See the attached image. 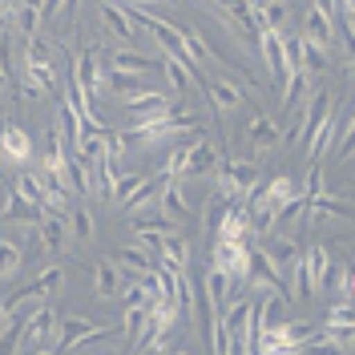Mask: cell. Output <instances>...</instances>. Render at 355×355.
Returning <instances> with one entry per match:
<instances>
[{
	"label": "cell",
	"instance_id": "obj_1",
	"mask_svg": "<svg viewBox=\"0 0 355 355\" xmlns=\"http://www.w3.org/2000/svg\"><path fill=\"white\" fill-rule=\"evenodd\" d=\"M186 130H198V117H190V113H182V110L137 117V125L130 130L125 146H130V141L133 146H157V141H166V137H174V133H186Z\"/></svg>",
	"mask_w": 355,
	"mask_h": 355
},
{
	"label": "cell",
	"instance_id": "obj_2",
	"mask_svg": "<svg viewBox=\"0 0 355 355\" xmlns=\"http://www.w3.org/2000/svg\"><path fill=\"white\" fill-rule=\"evenodd\" d=\"M24 77H28V89L33 93H53L57 89V65L49 57L41 37H28V53H24Z\"/></svg>",
	"mask_w": 355,
	"mask_h": 355
},
{
	"label": "cell",
	"instance_id": "obj_3",
	"mask_svg": "<svg viewBox=\"0 0 355 355\" xmlns=\"http://www.w3.org/2000/svg\"><path fill=\"white\" fill-rule=\"evenodd\" d=\"M53 343H57V311H53V307L28 311L21 347H24V352H53Z\"/></svg>",
	"mask_w": 355,
	"mask_h": 355
},
{
	"label": "cell",
	"instance_id": "obj_4",
	"mask_svg": "<svg viewBox=\"0 0 355 355\" xmlns=\"http://www.w3.org/2000/svg\"><path fill=\"white\" fill-rule=\"evenodd\" d=\"M250 311H254V299H234L222 315V331H226L230 352H250Z\"/></svg>",
	"mask_w": 355,
	"mask_h": 355
},
{
	"label": "cell",
	"instance_id": "obj_5",
	"mask_svg": "<svg viewBox=\"0 0 355 355\" xmlns=\"http://www.w3.org/2000/svg\"><path fill=\"white\" fill-rule=\"evenodd\" d=\"M110 335H113V327H93L89 319H65V323H57L53 352H73V347H85V343H101Z\"/></svg>",
	"mask_w": 355,
	"mask_h": 355
},
{
	"label": "cell",
	"instance_id": "obj_6",
	"mask_svg": "<svg viewBox=\"0 0 355 355\" xmlns=\"http://www.w3.org/2000/svg\"><path fill=\"white\" fill-rule=\"evenodd\" d=\"M214 170H218V190L226 198H246L254 190V182H259L250 162H218Z\"/></svg>",
	"mask_w": 355,
	"mask_h": 355
},
{
	"label": "cell",
	"instance_id": "obj_7",
	"mask_svg": "<svg viewBox=\"0 0 355 355\" xmlns=\"http://www.w3.org/2000/svg\"><path fill=\"white\" fill-rule=\"evenodd\" d=\"M222 275H230V279H246L250 275V250H246V243H239V239H218L214 243V263Z\"/></svg>",
	"mask_w": 355,
	"mask_h": 355
},
{
	"label": "cell",
	"instance_id": "obj_8",
	"mask_svg": "<svg viewBox=\"0 0 355 355\" xmlns=\"http://www.w3.org/2000/svg\"><path fill=\"white\" fill-rule=\"evenodd\" d=\"M259 49H263L266 69H270L275 85L287 89V81H291V65H287V53H283V28H266V33H259Z\"/></svg>",
	"mask_w": 355,
	"mask_h": 355
},
{
	"label": "cell",
	"instance_id": "obj_9",
	"mask_svg": "<svg viewBox=\"0 0 355 355\" xmlns=\"http://www.w3.org/2000/svg\"><path fill=\"white\" fill-rule=\"evenodd\" d=\"M327 110H331V97H327V89H315V93H311V105L299 113V125L291 130V141H311V133L319 130V121L327 117Z\"/></svg>",
	"mask_w": 355,
	"mask_h": 355
},
{
	"label": "cell",
	"instance_id": "obj_10",
	"mask_svg": "<svg viewBox=\"0 0 355 355\" xmlns=\"http://www.w3.org/2000/svg\"><path fill=\"white\" fill-rule=\"evenodd\" d=\"M0 154H4V162H12V166H24L33 157V137H28V130H21V125H0Z\"/></svg>",
	"mask_w": 355,
	"mask_h": 355
},
{
	"label": "cell",
	"instance_id": "obj_11",
	"mask_svg": "<svg viewBox=\"0 0 355 355\" xmlns=\"http://www.w3.org/2000/svg\"><path fill=\"white\" fill-rule=\"evenodd\" d=\"M101 21H105V28H110L117 41H133L137 37V24H133L130 8L121 0H101Z\"/></svg>",
	"mask_w": 355,
	"mask_h": 355
},
{
	"label": "cell",
	"instance_id": "obj_12",
	"mask_svg": "<svg viewBox=\"0 0 355 355\" xmlns=\"http://www.w3.org/2000/svg\"><path fill=\"white\" fill-rule=\"evenodd\" d=\"M250 279H254V287H275V291L291 287L287 279L279 275V266H275V259L266 250H250Z\"/></svg>",
	"mask_w": 355,
	"mask_h": 355
},
{
	"label": "cell",
	"instance_id": "obj_13",
	"mask_svg": "<svg viewBox=\"0 0 355 355\" xmlns=\"http://www.w3.org/2000/svg\"><path fill=\"white\" fill-rule=\"evenodd\" d=\"M162 186H166V174H157V178H141V182L133 186V194H125V198H121V210H125V214H137V210L154 206L157 194H162Z\"/></svg>",
	"mask_w": 355,
	"mask_h": 355
},
{
	"label": "cell",
	"instance_id": "obj_14",
	"mask_svg": "<svg viewBox=\"0 0 355 355\" xmlns=\"http://www.w3.org/2000/svg\"><path fill=\"white\" fill-rule=\"evenodd\" d=\"M121 287H125L121 266L113 263V259H97V266H93V291L101 299H113V295H121Z\"/></svg>",
	"mask_w": 355,
	"mask_h": 355
},
{
	"label": "cell",
	"instance_id": "obj_15",
	"mask_svg": "<svg viewBox=\"0 0 355 355\" xmlns=\"http://www.w3.org/2000/svg\"><path fill=\"white\" fill-rule=\"evenodd\" d=\"M214 230H218V239H239V243H246V234H250V214H246L243 206H226V214L214 222Z\"/></svg>",
	"mask_w": 355,
	"mask_h": 355
},
{
	"label": "cell",
	"instance_id": "obj_16",
	"mask_svg": "<svg viewBox=\"0 0 355 355\" xmlns=\"http://www.w3.org/2000/svg\"><path fill=\"white\" fill-rule=\"evenodd\" d=\"M162 214H170V218H186L190 214V202H186V190H182V178H166V186H162Z\"/></svg>",
	"mask_w": 355,
	"mask_h": 355
},
{
	"label": "cell",
	"instance_id": "obj_17",
	"mask_svg": "<svg viewBox=\"0 0 355 355\" xmlns=\"http://www.w3.org/2000/svg\"><path fill=\"white\" fill-rule=\"evenodd\" d=\"M41 243L53 250V254H61L65 250V243H69V226H65V218L57 214V210H49V214H41Z\"/></svg>",
	"mask_w": 355,
	"mask_h": 355
},
{
	"label": "cell",
	"instance_id": "obj_18",
	"mask_svg": "<svg viewBox=\"0 0 355 355\" xmlns=\"http://www.w3.org/2000/svg\"><path fill=\"white\" fill-rule=\"evenodd\" d=\"M279 137H283V130H279L275 117H266V113L250 117V146H254L259 154H266L270 146H279Z\"/></svg>",
	"mask_w": 355,
	"mask_h": 355
},
{
	"label": "cell",
	"instance_id": "obj_19",
	"mask_svg": "<svg viewBox=\"0 0 355 355\" xmlns=\"http://www.w3.org/2000/svg\"><path fill=\"white\" fill-rule=\"evenodd\" d=\"M250 230L254 234H270L275 230V222H279V206L275 202H266L263 194H250Z\"/></svg>",
	"mask_w": 355,
	"mask_h": 355
},
{
	"label": "cell",
	"instance_id": "obj_20",
	"mask_svg": "<svg viewBox=\"0 0 355 355\" xmlns=\"http://www.w3.org/2000/svg\"><path fill=\"white\" fill-rule=\"evenodd\" d=\"M206 97H210V105L214 110H234L239 101H243V89L234 85V81H226V77H214V81H206Z\"/></svg>",
	"mask_w": 355,
	"mask_h": 355
},
{
	"label": "cell",
	"instance_id": "obj_21",
	"mask_svg": "<svg viewBox=\"0 0 355 355\" xmlns=\"http://www.w3.org/2000/svg\"><path fill=\"white\" fill-rule=\"evenodd\" d=\"M41 214H44V206L28 202L21 190H12V194H8V202H4V218H8V222H37Z\"/></svg>",
	"mask_w": 355,
	"mask_h": 355
},
{
	"label": "cell",
	"instance_id": "obj_22",
	"mask_svg": "<svg viewBox=\"0 0 355 355\" xmlns=\"http://www.w3.org/2000/svg\"><path fill=\"white\" fill-rule=\"evenodd\" d=\"M113 263L121 266V270H133V275H146V270H154V254L146 250V246H125V250H117V259Z\"/></svg>",
	"mask_w": 355,
	"mask_h": 355
},
{
	"label": "cell",
	"instance_id": "obj_23",
	"mask_svg": "<svg viewBox=\"0 0 355 355\" xmlns=\"http://www.w3.org/2000/svg\"><path fill=\"white\" fill-rule=\"evenodd\" d=\"M303 41L319 44V49H327V44H331V17H323L319 8H311V12H307V24H303Z\"/></svg>",
	"mask_w": 355,
	"mask_h": 355
},
{
	"label": "cell",
	"instance_id": "obj_24",
	"mask_svg": "<svg viewBox=\"0 0 355 355\" xmlns=\"http://www.w3.org/2000/svg\"><path fill=\"white\" fill-rule=\"evenodd\" d=\"M105 85H110V93H117V97H130V93H137L141 85V73H130V69H113L110 65V77H105Z\"/></svg>",
	"mask_w": 355,
	"mask_h": 355
},
{
	"label": "cell",
	"instance_id": "obj_25",
	"mask_svg": "<svg viewBox=\"0 0 355 355\" xmlns=\"http://www.w3.org/2000/svg\"><path fill=\"white\" fill-rule=\"evenodd\" d=\"M157 259L166 266H174V270H186V263H190V246L182 243V239H174V234H166V243H162V250H157Z\"/></svg>",
	"mask_w": 355,
	"mask_h": 355
},
{
	"label": "cell",
	"instance_id": "obj_26",
	"mask_svg": "<svg viewBox=\"0 0 355 355\" xmlns=\"http://www.w3.org/2000/svg\"><path fill=\"white\" fill-rule=\"evenodd\" d=\"M113 69H130V73H154L157 61H150V57H141V53H133V49H117L110 57Z\"/></svg>",
	"mask_w": 355,
	"mask_h": 355
},
{
	"label": "cell",
	"instance_id": "obj_27",
	"mask_svg": "<svg viewBox=\"0 0 355 355\" xmlns=\"http://www.w3.org/2000/svg\"><path fill=\"white\" fill-rule=\"evenodd\" d=\"M259 194H263L266 202H275V206L283 210V206H287V202L295 198V194H299V186H295L291 178H270V182H266V186L259 190Z\"/></svg>",
	"mask_w": 355,
	"mask_h": 355
},
{
	"label": "cell",
	"instance_id": "obj_28",
	"mask_svg": "<svg viewBox=\"0 0 355 355\" xmlns=\"http://www.w3.org/2000/svg\"><path fill=\"white\" fill-rule=\"evenodd\" d=\"M157 69L166 73V81H170V85L178 89V93H182V89H190V81H194V73H190V69L182 65L178 57H170V53H166V57L157 61Z\"/></svg>",
	"mask_w": 355,
	"mask_h": 355
},
{
	"label": "cell",
	"instance_id": "obj_29",
	"mask_svg": "<svg viewBox=\"0 0 355 355\" xmlns=\"http://www.w3.org/2000/svg\"><path fill=\"white\" fill-rule=\"evenodd\" d=\"M266 254L275 259V266H279V275H283V279L291 283V270L299 266V246H295V243H275L270 250H266Z\"/></svg>",
	"mask_w": 355,
	"mask_h": 355
},
{
	"label": "cell",
	"instance_id": "obj_30",
	"mask_svg": "<svg viewBox=\"0 0 355 355\" xmlns=\"http://www.w3.org/2000/svg\"><path fill=\"white\" fill-rule=\"evenodd\" d=\"M218 166V154H214V146H206V141H194L190 146V166H186V174H206V170H214Z\"/></svg>",
	"mask_w": 355,
	"mask_h": 355
},
{
	"label": "cell",
	"instance_id": "obj_31",
	"mask_svg": "<svg viewBox=\"0 0 355 355\" xmlns=\"http://www.w3.org/2000/svg\"><path fill=\"white\" fill-rule=\"evenodd\" d=\"M57 283H61V266H49V270H41V275L28 283V295H33V299H44Z\"/></svg>",
	"mask_w": 355,
	"mask_h": 355
},
{
	"label": "cell",
	"instance_id": "obj_32",
	"mask_svg": "<svg viewBox=\"0 0 355 355\" xmlns=\"http://www.w3.org/2000/svg\"><path fill=\"white\" fill-rule=\"evenodd\" d=\"M24 319H28V311H24V315H17V319L8 323V331L0 335V355H8V352H17V347H21V339H24Z\"/></svg>",
	"mask_w": 355,
	"mask_h": 355
},
{
	"label": "cell",
	"instance_id": "obj_33",
	"mask_svg": "<svg viewBox=\"0 0 355 355\" xmlns=\"http://www.w3.org/2000/svg\"><path fill=\"white\" fill-rule=\"evenodd\" d=\"M186 166H190V146H182V150H174V154L162 162V174L166 178H182L186 174Z\"/></svg>",
	"mask_w": 355,
	"mask_h": 355
},
{
	"label": "cell",
	"instance_id": "obj_34",
	"mask_svg": "<svg viewBox=\"0 0 355 355\" xmlns=\"http://www.w3.org/2000/svg\"><path fill=\"white\" fill-rule=\"evenodd\" d=\"M17 266H21V250L12 243H0V279L17 275Z\"/></svg>",
	"mask_w": 355,
	"mask_h": 355
},
{
	"label": "cell",
	"instance_id": "obj_35",
	"mask_svg": "<svg viewBox=\"0 0 355 355\" xmlns=\"http://www.w3.org/2000/svg\"><path fill=\"white\" fill-rule=\"evenodd\" d=\"M303 73H323V49L303 41Z\"/></svg>",
	"mask_w": 355,
	"mask_h": 355
},
{
	"label": "cell",
	"instance_id": "obj_36",
	"mask_svg": "<svg viewBox=\"0 0 355 355\" xmlns=\"http://www.w3.org/2000/svg\"><path fill=\"white\" fill-rule=\"evenodd\" d=\"M69 226H73V234H77V239H93V214H89V210H73Z\"/></svg>",
	"mask_w": 355,
	"mask_h": 355
},
{
	"label": "cell",
	"instance_id": "obj_37",
	"mask_svg": "<svg viewBox=\"0 0 355 355\" xmlns=\"http://www.w3.org/2000/svg\"><path fill=\"white\" fill-rule=\"evenodd\" d=\"M263 12L270 28H283V17H287V4L283 0H263Z\"/></svg>",
	"mask_w": 355,
	"mask_h": 355
},
{
	"label": "cell",
	"instance_id": "obj_38",
	"mask_svg": "<svg viewBox=\"0 0 355 355\" xmlns=\"http://www.w3.org/2000/svg\"><path fill=\"white\" fill-rule=\"evenodd\" d=\"M355 154V113H352V125H347V133H343V146H339V157Z\"/></svg>",
	"mask_w": 355,
	"mask_h": 355
},
{
	"label": "cell",
	"instance_id": "obj_39",
	"mask_svg": "<svg viewBox=\"0 0 355 355\" xmlns=\"http://www.w3.org/2000/svg\"><path fill=\"white\" fill-rule=\"evenodd\" d=\"M315 8H319L323 17H331V21H335V12H339V0H315Z\"/></svg>",
	"mask_w": 355,
	"mask_h": 355
},
{
	"label": "cell",
	"instance_id": "obj_40",
	"mask_svg": "<svg viewBox=\"0 0 355 355\" xmlns=\"http://www.w3.org/2000/svg\"><path fill=\"white\" fill-rule=\"evenodd\" d=\"M343 33H347V49H352V61H355V24L343 17Z\"/></svg>",
	"mask_w": 355,
	"mask_h": 355
},
{
	"label": "cell",
	"instance_id": "obj_41",
	"mask_svg": "<svg viewBox=\"0 0 355 355\" xmlns=\"http://www.w3.org/2000/svg\"><path fill=\"white\" fill-rule=\"evenodd\" d=\"M17 12V0H0V21H8Z\"/></svg>",
	"mask_w": 355,
	"mask_h": 355
}]
</instances>
